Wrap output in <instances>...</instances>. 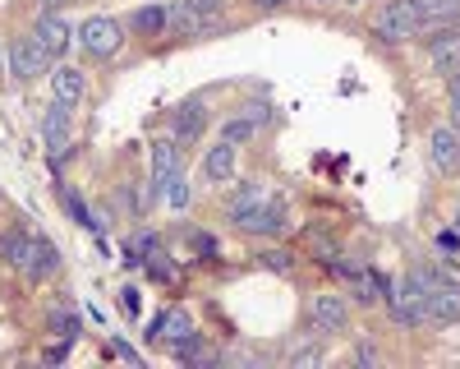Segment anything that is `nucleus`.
I'll return each instance as SVG.
<instances>
[{
	"label": "nucleus",
	"instance_id": "nucleus-1",
	"mask_svg": "<svg viewBox=\"0 0 460 369\" xmlns=\"http://www.w3.org/2000/svg\"><path fill=\"white\" fill-rule=\"evenodd\" d=\"M373 37L387 47H405L414 37H424V14H419V0H382L373 14Z\"/></svg>",
	"mask_w": 460,
	"mask_h": 369
},
{
	"label": "nucleus",
	"instance_id": "nucleus-2",
	"mask_svg": "<svg viewBox=\"0 0 460 369\" xmlns=\"http://www.w3.org/2000/svg\"><path fill=\"white\" fill-rule=\"evenodd\" d=\"M74 42H79L84 56H93V60H111L125 47V23L111 19V14H88L79 28H74Z\"/></svg>",
	"mask_w": 460,
	"mask_h": 369
},
{
	"label": "nucleus",
	"instance_id": "nucleus-3",
	"mask_svg": "<svg viewBox=\"0 0 460 369\" xmlns=\"http://www.w3.org/2000/svg\"><path fill=\"white\" fill-rule=\"evenodd\" d=\"M387 314L401 323V328H424L429 323V291L414 282V273H405L401 282H392V291H387Z\"/></svg>",
	"mask_w": 460,
	"mask_h": 369
},
{
	"label": "nucleus",
	"instance_id": "nucleus-4",
	"mask_svg": "<svg viewBox=\"0 0 460 369\" xmlns=\"http://www.w3.org/2000/svg\"><path fill=\"white\" fill-rule=\"evenodd\" d=\"M309 323H314V338H341L350 328V295L345 291H318L314 305H309Z\"/></svg>",
	"mask_w": 460,
	"mask_h": 369
},
{
	"label": "nucleus",
	"instance_id": "nucleus-5",
	"mask_svg": "<svg viewBox=\"0 0 460 369\" xmlns=\"http://www.w3.org/2000/svg\"><path fill=\"white\" fill-rule=\"evenodd\" d=\"M10 74L19 84H32V79H42V74H51V56H47V47L37 42L32 32L10 37Z\"/></svg>",
	"mask_w": 460,
	"mask_h": 369
},
{
	"label": "nucleus",
	"instance_id": "nucleus-6",
	"mask_svg": "<svg viewBox=\"0 0 460 369\" xmlns=\"http://www.w3.org/2000/svg\"><path fill=\"white\" fill-rule=\"evenodd\" d=\"M69 139H74V106H65V102L51 97V106L42 111V143H47V153L65 162L74 153Z\"/></svg>",
	"mask_w": 460,
	"mask_h": 369
},
{
	"label": "nucleus",
	"instance_id": "nucleus-7",
	"mask_svg": "<svg viewBox=\"0 0 460 369\" xmlns=\"http://www.w3.org/2000/svg\"><path fill=\"white\" fill-rule=\"evenodd\" d=\"M424 51H429V60H433V69L442 74V79H451V74L460 69V23L424 32Z\"/></svg>",
	"mask_w": 460,
	"mask_h": 369
},
{
	"label": "nucleus",
	"instance_id": "nucleus-8",
	"mask_svg": "<svg viewBox=\"0 0 460 369\" xmlns=\"http://www.w3.org/2000/svg\"><path fill=\"white\" fill-rule=\"evenodd\" d=\"M184 162H180V143L175 139H157L152 143V180H147V203H162L166 199V184H171V176L180 171Z\"/></svg>",
	"mask_w": 460,
	"mask_h": 369
},
{
	"label": "nucleus",
	"instance_id": "nucleus-9",
	"mask_svg": "<svg viewBox=\"0 0 460 369\" xmlns=\"http://www.w3.org/2000/svg\"><path fill=\"white\" fill-rule=\"evenodd\" d=\"M429 162L438 176H460V130L451 121L429 130Z\"/></svg>",
	"mask_w": 460,
	"mask_h": 369
},
{
	"label": "nucleus",
	"instance_id": "nucleus-10",
	"mask_svg": "<svg viewBox=\"0 0 460 369\" xmlns=\"http://www.w3.org/2000/svg\"><path fill=\"white\" fill-rule=\"evenodd\" d=\"M235 221V231H244V236H281L286 231V208H281V199H267V203H258V208H249V212H240V217H230Z\"/></svg>",
	"mask_w": 460,
	"mask_h": 369
},
{
	"label": "nucleus",
	"instance_id": "nucleus-11",
	"mask_svg": "<svg viewBox=\"0 0 460 369\" xmlns=\"http://www.w3.org/2000/svg\"><path fill=\"white\" fill-rule=\"evenodd\" d=\"M32 37L47 47L51 60H60L69 51V42H74V28H69V19L60 10H42V14H37V23H32Z\"/></svg>",
	"mask_w": 460,
	"mask_h": 369
},
{
	"label": "nucleus",
	"instance_id": "nucleus-12",
	"mask_svg": "<svg viewBox=\"0 0 460 369\" xmlns=\"http://www.w3.org/2000/svg\"><path fill=\"white\" fill-rule=\"evenodd\" d=\"M32 286H42L47 277H56L60 273V249H56V240H47V236H32V245H28V258H23V268H19Z\"/></svg>",
	"mask_w": 460,
	"mask_h": 369
},
{
	"label": "nucleus",
	"instance_id": "nucleus-13",
	"mask_svg": "<svg viewBox=\"0 0 460 369\" xmlns=\"http://www.w3.org/2000/svg\"><path fill=\"white\" fill-rule=\"evenodd\" d=\"M235 171H240V148L217 139L208 153H203V180L208 184H230V180H235Z\"/></svg>",
	"mask_w": 460,
	"mask_h": 369
},
{
	"label": "nucleus",
	"instance_id": "nucleus-14",
	"mask_svg": "<svg viewBox=\"0 0 460 369\" xmlns=\"http://www.w3.org/2000/svg\"><path fill=\"white\" fill-rule=\"evenodd\" d=\"M171 139L180 143V148H194L199 139H203V130H208V102H184L180 111H171Z\"/></svg>",
	"mask_w": 460,
	"mask_h": 369
},
{
	"label": "nucleus",
	"instance_id": "nucleus-15",
	"mask_svg": "<svg viewBox=\"0 0 460 369\" xmlns=\"http://www.w3.org/2000/svg\"><path fill=\"white\" fill-rule=\"evenodd\" d=\"M166 23H171V5H162V0H147V5H138V10H129V19H125V32H134V37H166Z\"/></svg>",
	"mask_w": 460,
	"mask_h": 369
},
{
	"label": "nucleus",
	"instance_id": "nucleus-16",
	"mask_svg": "<svg viewBox=\"0 0 460 369\" xmlns=\"http://www.w3.org/2000/svg\"><path fill=\"white\" fill-rule=\"evenodd\" d=\"M189 332H199V323H194L189 310H162V314H152V323H147L152 342H180V338H189Z\"/></svg>",
	"mask_w": 460,
	"mask_h": 369
},
{
	"label": "nucleus",
	"instance_id": "nucleus-17",
	"mask_svg": "<svg viewBox=\"0 0 460 369\" xmlns=\"http://www.w3.org/2000/svg\"><path fill=\"white\" fill-rule=\"evenodd\" d=\"M51 97L65 102V106H84V102H88V79H84V69L56 65V69H51Z\"/></svg>",
	"mask_w": 460,
	"mask_h": 369
},
{
	"label": "nucleus",
	"instance_id": "nucleus-18",
	"mask_svg": "<svg viewBox=\"0 0 460 369\" xmlns=\"http://www.w3.org/2000/svg\"><path fill=\"white\" fill-rule=\"evenodd\" d=\"M217 23H208L199 10H194V0H175L171 5V23H166V32L171 37H203V32H212Z\"/></svg>",
	"mask_w": 460,
	"mask_h": 369
},
{
	"label": "nucleus",
	"instance_id": "nucleus-19",
	"mask_svg": "<svg viewBox=\"0 0 460 369\" xmlns=\"http://www.w3.org/2000/svg\"><path fill=\"white\" fill-rule=\"evenodd\" d=\"M429 323H460V286H438L429 291Z\"/></svg>",
	"mask_w": 460,
	"mask_h": 369
},
{
	"label": "nucleus",
	"instance_id": "nucleus-20",
	"mask_svg": "<svg viewBox=\"0 0 460 369\" xmlns=\"http://www.w3.org/2000/svg\"><path fill=\"white\" fill-rule=\"evenodd\" d=\"M272 199V190L267 184H258V180H240L235 184V194L226 199V217H240V212H249V208H258V203H267Z\"/></svg>",
	"mask_w": 460,
	"mask_h": 369
},
{
	"label": "nucleus",
	"instance_id": "nucleus-21",
	"mask_svg": "<svg viewBox=\"0 0 460 369\" xmlns=\"http://www.w3.org/2000/svg\"><path fill=\"white\" fill-rule=\"evenodd\" d=\"M419 14H424V32L460 23V0H419Z\"/></svg>",
	"mask_w": 460,
	"mask_h": 369
},
{
	"label": "nucleus",
	"instance_id": "nucleus-22",
	"mask_svg": "<svg viewBox=\"0 0 460 369\" xmlns=\"http://www.w3.org/2000/svg\"><path fill=\"white\" fill-rule=\"evenodd\" d=\"M258 134H262V125H258V121H249L244 111H230V116L221 121V139H226V143H235V148L253 143Z\"/></svg>",
	"mask_w": 460,
	"mask_h": 369
},
{
	"label": "nucleus",
	"instance_id": "nucleus-23",
	"mask_svg": "<svg viewBox=\"0 0 460 369\" xmlns=\"http://www.w3.org/2000/svg\"><path fill=\"white\" fill-rule=\"evenodd\" d=\"M253 258H258V268H262V273H277V277H290L295 264H299L295 249H286V245H267V249H258Z\"/></svg>",
	"mask_w": 460,
	"mask_h": 369
},
{
	"label": "nucleus",
	"instance_id": "nucleus-24",
	"mask_svg": "<svg viewBox=\"0 0 460 369\" xmlns=\"http://www.w3.org/2000/svg\"><path fill=\"white\" fill-rule=\"evenodd\" d=\"M28 245H32V231H28V227H10L5 236H0V258H5L10 268H23Z\"/></svg>",
	"mask_w": 460,
	"mask_h": 369
},
{
	"label": "nucleus",
	"instance_id": "nucleus-25",
	"mask_svg": "<svg viewBox=\"0 0 460 369\" xmlns=\"http://www.w3.org/2000/svg\"><path fill=\"white\" fill-rule=\"evenodd\" d=\"M60 203H65V212L79 221V227H93V231H102V221L93 217V208L79 199V190H74V184H60Z\"/></svg>",
	"mask_w": 460,
	"mask_h": 369
},
{
	"label": "nucleus",
	"instance_id": "nucleus-26",
	"mask_svg": "<svg viewBox=\"0 0 460 369\" xmlns=\"http://www.w3.org/2000/svg\"><path fill=\"white\" fill-rule=\"evenodd\" d=\"M157 245H162V240H157V231H147V227H143V231H134V236L120 245V254H125V264H134V268H138L143 258H147L152 249H157Z\"/></svg>",
	"mask_w": 460,
	"mask_h": 369
},
{
	"label": "nucleus",
	"instance_id": "nucleus-27",
	"mask_svg": "<svg viewBox=\"0 0 460 369\" xmlns=\"http://www.w3.org/2000/svg\"><path fill=\"white\" fill-rule=\"evenodd\" d=\"M143 268H147V277H152V282H162V286H175V277H180V273H175V264H171V254H166L162 245L143 258Z\"/></svg>",
	"mask_w": 460,
	"mask_h": 369
},
{
	"label": "nucleus",
	"instance_id": "nucleus-28",
	"mask_svg": "<svg viewBox=\"0 0 460 369\" xmlns=\"http://www.w3.org/2000/svg\"><path fill=\"white\" fill-rule=\"evenodd\" d=\"M47 328L56 332V338H65V342H79L84 338V319L79 314H65V310H51L47 314Z\"/></svg>",
	"mask_w": 460,
	"mask_h": 369
},
{
	"label": "nucleus",
	"instance_id": "nucleus-29",
	"mask_svg": "<svg viewBox=\"0 0 460 369\" xmlns=\"http://www.w3.org/2000/svg\"><path fill=\"white\" fill-rule=\"evenodd\" d=\"M189 199H194V190H189V176H184V166H180V171L171 176V184H166V203H171L175 212H184Z\"/></svg>",
	"mask_w": 460,
	"mask_h": 369
},
{
	"label": "nucleus",
	"instance_id": "nucleus-30",
	"mask_svg": "<svg viewBox=\"0 0 460 369\" xmlns=\"http://www.w3.org/2000/svg\"><path fill=\"white\" fill-rule=\"evenodd\" d=\"M304 245H309V254L318 258V264H327V268L336 264V258H345V254H341V245H336V240H327L323 231H314V236L304 240Z\"/></svg>",
	"mask_w": 460,
	"mask_h": 369
},
{
	"label": "nucleus",
	"instance_id": "nucleus-31",
	"mask_svg": "<svg viewBox=\"0 0 460 369\" xmlns=\"http://www.w3.org/2000/svg\"><path fill=\"white\" fill-rule=\"evenodd\" d=\"M429 277H433V286H460V268L451 264V258H433Z\"/></svg>",
	"mask_w": 460,
	"mask_h": 369
},
{
	"label": "nucleus",
	"instance_id": "nucleus-32",
	"mask_svg": "<svg viewBox=\"0 0 460 369\" xmlns=\"http://www.w3.org/2000/svg\"><path fill=\"white\" fill-rule=\"evenodd\" d=\"M447 97H451V125L460 130V69L447 79Z\"/></svg>",
	"mask_w": 460,
	"mask_h": 369
},
{
	"label": "nucleus",
	"instance_id": "nucleus-33",
	"mask_svg": "<svg viewBox=\"0 0 460 369\" xmlns=\"http://www.w3.org/2000/svg\"><path fill=\"white\" fill-rule=\"evenodd\" d=\"M240 111H244V116H249V121H258L262 130H267V125H272V106H262V102H244Z\"/></svg>",
	"mask_w": 460,
	"mask_h": 369
},
{
	"label": "nucleus",
	"instance_id": "nucleus-34",
	"mask_svg": "<svg viewBox=\"0 0 460 369\" xmlns=\"http://www.w3.org/2000/svg\"><path fill=\"white\" fill-rule=\"evenodd\" d=\"M189 245H194L203 258H217V240H212L208 231H194V236H189Z\"/></svg>",
	"mask_w": 460,
	"mask_h": 369
},
{
	"label": "nucleus",
	"instance_id": "nucleus-35",
	"mask_svg": "<svg viewBox=\"0 0 460 369\" xmlns=\"http://www.w3.org/2000/svg\"><path fill=\"white\" fill-rule=\"evenodd\" d=\"M318 360H323L318 346H295V351H290V364H318Z\"/></svg>",
	"mask_w": 460,
	"mask_h": 369
},
{
	"label": "nucleus",
	"instance_id": "nucleus-36",
	"mask_svg": "<svg viewBox=\"0 0 460 369\" xmlns=\"http://www.w3.org/2000/svg\"><path fill=\"white\" fill-rule=\"evenodd\" d=\"M221 5H226V0H194V10H199L208 23H217V19H221Z\"/></svg>",
	"mask_w": 460,
	"mask_h": 369
},
{
	"label": "nucleus",
	"instance_id": "nucleus-37",
	"mask_svg": "<svg viewBox=\"0 0 460 369\" xmlns=\"http://www.w3.org/2000/svg\"><path fill=\"white\" fill-rule=\"evenodd\" d=\"M355 360H359V364H377V346H373V342L364 338V342L355 346Z\"/></svg>",
	"mask_w": 460,
	"mask_h": 369
},
{
	"label": "nucleus",
	"instance_id": "nucleus-38",
	"mask_svg": "<svg viewBox=\"0 0 460 369\" xmlns=\"http://www.w3.org/2000/svg\"><path fill=\"white\" fill-rule=\"evenodd\" d=\"M438 249L456 254V249H460V231H456V227H451V231H442V236H438Z\"/></svg>",
	"mask_w": 460,
	"mask_h": 369
},
{
	"label": "nucleus",
	"instance_id": "nucleus-39",
	"mask_svg": "<svg viewBox=\"0 0 460 369\" xmlns=\"http://www.w3.org/2000/svg\"><path fill=\"white\" fill-rule=\"evenodd\" d=\"M111 351L120 356V360H129V364H138V360H143V356H138L134 346H125V342H111Z\"/></svg>",
	"mask_w": 460,
	"mask_h": 369
},
{
	"label": "nucleus",
	"instance_id": "nucleus-40",
	"mask_svg": "<svg viewBox=\"0 0 460 369\" xmlns=\"http://www.w3.org/2000/svg\"><path fill=\"white\" fill-rule=\"evenodd\" d=\"M65 356H69V342H65V338H60L56 346H47V360H51V364H60Z\"/></svg>",
	"mask_w": 460,
	"mask_h": 369
},
{
	"label": "nucleus",
	"instance_id": "nucleus-41",
	"mask_svg": "<svg viewBox=\"0 0 460 369\" xmlns=\"http://www.w3.org/2000/svg\"><path fill=\"white\" fill-rule=\"evenodd\" d=\"M253 10H281V5H290V0H249Z\"/></svg>",
	"mask_w": 460,
	"mask_h": 369
},
{
	"label": "nucleus",
	"instance_id": "nucleus-42",
	"mask_svg": "<svg viewBox=\"0 0 460 369\" xmlns=\"http://www.w3.org/2000/svg\"><path fill=\"white\" fill-rule=\"evenodd\" d=\"M37 5H42V10H65L69 0H37Z\"/></svg>",
	"mask_w": 460,
	"mask_h": 369
},
{
	"label": "nucleus",
	"instance_id": "nucleus-43",
	"mask_svg": "<svg viewBox=\"0 0 460 369\" xmlns=\"http://www.w3.org/2000/svg\"><path fill=\"white\" fill-rule=\"evenodd\" d=\"M451 227H456V231H460V203H456V208H451Z\"/></svg>",
	"mask_w": 460,
	"mask_h": 369
},
{
	"label": "nucleus",
	"instance_id": "nucleus-44",
	"mask_svg": "<svg viewBox=\"0 0 460 369\" xmlns=\"http://www.w3.org/2000/svg\"><path fill=\"white\" fill-rule=\"evenodd\" d=\"M341 5H350V10H359V5H368V0H341Z\"/></svg>",
	"mask_w": 460,
	"mask_h": 369
},
{
	"label": "nucleus",
	"instance_id": "nucleus-45",
	"mask_svg": "<svg viewBox=\"0 0 460 369\" xmlns=\"http://www.w3.org/2000/svg\"><path fill=\"white\" fill-rule=\"evenodd\" d=\"M309 5H336V0H309Z\"/></svg>",
	"mask_w": 460,
	"mask_h": 369
},
{
	"label": "nucleus",
	"instance_id": "nucleus-46",
	"mask_svg": "<svg viewBox=\"0 0 460 369\" xmlns=\"http://www.w3.org/2000/svg\"><path fill=\"white\" fill-rule=\"evenodd\" d=\"M0 79H5V60H0Z\"/></svg>",
	"mask_w": 460,
	"mask_h": 369
}]
</instances>
